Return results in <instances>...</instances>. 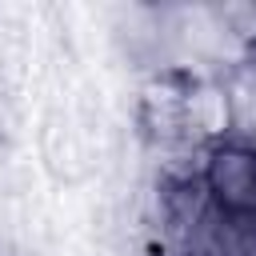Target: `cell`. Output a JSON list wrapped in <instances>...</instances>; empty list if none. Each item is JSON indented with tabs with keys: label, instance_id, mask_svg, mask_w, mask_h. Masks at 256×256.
Returning <instances> with one entry per match:
<instances>
[{
	"label": "cell",
	"instance_id": "cell-1",
	"mask_svg": "<svg viewBox=\"0 0 256 256\" xmlns=\"http://www.w3.org/2000/svg\"><path fill=\"white\" fill-rule=\"evenodd\" d=\"M204 188L224 216H256V148L244 140H220L204 160Z\"/></svg>",
	"mask_w": 256,
	"mask_h": 256
},
{
	"label": "cell",
	"instance_id": "cell-2",
	"mask_svg": "<svg viewBox=\"0 0 256 256\" xmlns=\"http://www.w3.org/2000/svg\"><path fill=\"white\" fill-rule=\"evenodd\" d=\"M240 64H244V68H252V72H256V44H252V48H244V56H240Z\"/></svg>",
	"mask_w": 256,
	"mask_h": 256
}]
</instances>
